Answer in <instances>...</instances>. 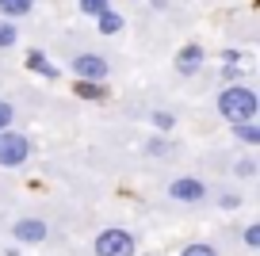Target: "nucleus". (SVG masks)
Returning a JSON list of instances; mask_svg holds the SVG:
<instances>
[{
	"instance_id": "f257e3e1",
	"label": "nucleus",
	"mask_w": 260,
	"mask_h": 256,
	"mask_svg": "<svg viewBox=\"0 0 260 256\" xmlns=\"http://www.w3.org/2000/svg\"><path fill=\"white\" fill-rule=\"evenodd\" d=\"M260 111V96L249 88V84H226L218 92V115L226 122H245V119H256Z\"/></svg>"
},
{
	"instance_id": "f03ea898",
	"label": "nucleus",
	"mask_w": 260,
	"mask_h": 256,
	"mask_svg": "<svg viewBox=\"0 0 260 256\" xmlns=\"http://www.w3.org/2000/svg\"><path fill=\"white\" fill-rule=\"evenodd\" d=\"M27 161H31V138L4 126L0 130V168H19Z\"/></svg>"
},
{
	"instance_id": "7ed1b4c3",
	"label": "nucleus",
	"mask_w": 260,
	"mask_h": 256,
	"mask_svg": "<svg viewBox=\"0 0 260 256\" xmlns=\"http://www.w3.org/2000/svg\"><path fill=\"white\" fill-rule=\"evenodd\" d=\"M92 252H96V256H134V252H138V241H134L130 230L111 226V230H104L96 241H92Z\"/></svg>"
},
{
	"instance_id": "20e7f679",
	"label": "nucleus",
	"mask_w": 260,
	"mask_h": 256,
	"mask_svg": "<svg viewBox=\"0 0 260 256\" xmlns=\"http://www.w3.org/2000/svg\"><path fill=\"white\" fill-rule=\"evenodd\" d=\"M107 73H111V65H107L104 54H77L73 57V77L77 80H107Z\"/></svg>"
},
{
	"instance_id": "39448f33",
	"label": "nucleus",
	"mask_w": 260,
	"mask_h": 256,
	"mask_svg": "<svg viewBox=\"0 0 260 256\" xmlns=\"http://www.w3.org/2000/svg\"><path fill=\"white\" fill-rule=\"evenodd\" d=\"M169 199H176V203H203L207 199V184L199 176H176L169 184Z\"/></svg>"
},
{
	"instance_id": "423d86ee",
	"label": "nucleus",
	"mask_w": 260,
	"mask_h": 256,
	"mask_svg": "<svg viewBox=\"0 0 260 256\" xmlns=\"http://www.w3.org/2000/svg\"><path fill=\"white\" fill-rule=\"evenodd\" d=\"M12 237L23 241V245H39V241L50 237V226H46V218H16L12 222Z\"/></svg>"
},
{
	"instance_id": "0eeeda50",
	"label": "nucleus",
	"mask_w": 260,
	"mask_h": 256,
	"mask_svg": "<svg viewBox=\"0 0 260 256\" xmlns=\"http://www.w3.org/2000/svg\"><path fill=\"white\" fill-rule=\"evenodd\" d=\"M199 65H203V46H199V42H187V46L176 54V73L191 77V73L199 69Z\"/></svg>"
},
{
	"instance_id": "6e6552de",
	"label": "nucleus",
	"mask_w": 260,
	"mask_h": 256,
	"mask_svg": "<svg viewBox=\"0 0 260 256\" xmlns=\"http://www.w3.org/2000/svg\"><path fill=\"white\" fill-rule=\"evenodd\" d=\"M35 12V0H0V16L4 19H23Z\"/></svg>"
},
{
	"instance_id": "1a4fd4ad",
	"label": "nucleus",
	"mask_w": 260,
	"mask_h": 256,
	"mask_svg": "<svg viewBox=\"0 0 260 256\" xmlns=\"http://www.w3.org/2000/svg\"><path fill=\"white\" fill-rule=\"evenodd\" d=\"M96 27H100V35H119L126 23H122V16L115 8H107V12H100V16H96Z\"/></svg>"
},
{
	"instance_id": "9d476101",
	"label": "nucleus",
	"mask_w": 260,
	"mask_h": 256,
	"mask_svg": "<svg viewBox=\"0 0 260 256\" xmlns=\"http://www.w3.org/2000/svg\"><path fill=\"white\" fill-rule=\"evenodd\" d=\"M234 126V134L241 138L245 145H260V126H256V119H245V122H230Z\"/></svg>"
},
{
	"instance_id": "9b49d317",
	"label": "nucleus",
	"mask_w": 260,
	"mask_h": 256,
	"mask_svg": "<svg viewBox=\"0 0 260 256\" xmlns=\"http://www.w3.org/2000/svg\"><path fill=\"white\" fill-rule=\"evenodd\" d=\"M19 42V27H16V19H4L0 16V50H12Z\"/></svg>"
},
{
	"instance_id": "f8f14e48",
	"label": "nucleus",
	"mask_w": 260,
	"mask_h": 256,
	"mask_svg": "<svg viewBox=\"0 0 260 256\" xmlns=\"http://www.w3.org/2000/svg\"><path fill=\"white\" fill-rule=\"evenodd\" d=\"M27 69H35V73H46V77H57V69L46 61V54H42V50H27Z\"/></svg>"
},
{
	"instance_id": "ddd939ff",
	"label": "nucleus",
	"mask_w": 260,
	"mask_h": 256,
	"mask_svg": "<svg viewBox=\"0 0 260 256\" xmlns=\"http://www.w3.org/2000/svg\"><path fill=\"white\" fill-rule=\"evenodd\" d=\"M77 96L81 100H104V80H77Z\"/></svg>"
},
{
	"instance_id": "4468645a",
	"label": "nucleus",
	"mask_w": 260,
	"mask_h": 256,
	"mask_svg": "<svg viewBox=\"0 0 260 256\" xmlns=\"http://www.w3.org/2000/svg\"><path fill=\"white\" fill-rule=\"evenodd\" d=\"M77 8H81L84 16H92V19H96L100 12H107V8H111V0H77Z\"/></svg>"
},
{
	"instance_id": "2eb2a0df",
	"label": "nucleus",
	"mask_w": 260,
	"mask_h": 256,
	"mask_svg": "<svg viewBox=\"0 0 260 256\" xmlns=\"http://www.w3.org/2000/svg\"><path fill=\"white\" fill-rule=\"evenodd\" d=\"M149 122H153V126H157V130H165V134H169V130H172V126H176V119H172V115H169V111H153V115H149Z\"/></svg>"
},
{
	"instance_id": "dca6fc26",
	"label": "nucleus",
	"mask_w": 260,
	"mask_h": 256,
	"mask_svg": "<svg viewBox=\"0 0 260 256\" xmlns=\"http://www.w3.org/2000/svg\"><path fill=\"white\" fill-rule=\"evenodd\" d=\"M180 256H218V248L214 245H184Z\"/></svg>"
},
{
	"instance_id": "f3484780",
	"label": "nucleus",
	"mask_w": 260,
	"mask_h": 256,
	"mask_svg": "<svg viewBox=\"0 0 260 256\" xmlns=\"http://www.w3.org/2000/svg\"><path fill=\"white\" fill-rule=\"evenodd\" d=\"M12 122H16V107H12L8 100L0 96V130H4V126H12Z\"/></svg>"
},
{
	"instance_id": "a211bd4d",
	"label": "nucleus",
	"mask_w": 260,
	"mask_h": 256,
	"mask_svg": "<svg viewBox=\"0 0 260 256\" xmlns=\"http://www.w3.org/2000/svg\"><path fill=\"white\" fill-rule=\"evenodd\" d=\"M245 248H260V226H249V230H245Z\"/></svg>"
},
{
	"instance_id": "6ab92c4d",
	"label": "nucleus",
	"mask_w": 260,
	"mask_h": 256,
	"mask_svg": "<svg viewBox=\"0 0 260 256\" xmlns=\"http://www.w3.org/2000/svg\"><path fill=\"white\" fill-rule=\"evenodd\" d=\"M234 172H237V176H256V161H237Z\"/></svg>"
},
{
	"instance_id": "aec40b11",
	"label": "nucleus",
	"mask_w": 260,
	"mask_h": 256,
	"mask_svg": "<svg viewBox=\"0 0 260 256\" xmlns=\"http://www.w3.org/2000/svg\"><path fill=\"white\" fill-rule=\"evenodd\" d=\"M222 207H226V210H237V207H241V195H222Z\"/></svg>"
}]
</instances>
